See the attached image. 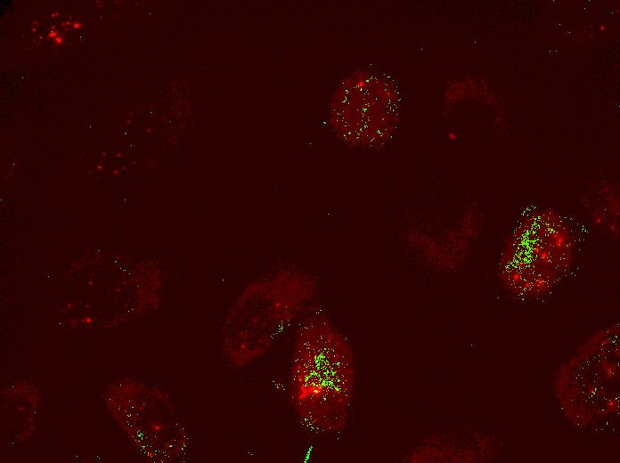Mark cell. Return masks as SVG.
<instances>
[{
    "instance_id": "7a4b0ae2",
    "label": "cell",
    "mask_w": 620,
    "mask_h": 463,
    "mask_svg": "<svg viewBox=\"0 0 620 463\" xmlns=\"http://www.w3.org/2000/svg\"><path fill=\"white\" fill-rule=\"evenodd\" d=\"M353 361L345 339L325 318L298 330L292 350L289 393L298 418L318 433L342 427L353 392Z\"/></svg>"
},
{
    "instance_id": "6da1fadb",
    "label": "cell",
    "mask_w": 620,
    "mask_h": 463,
    "mask_svg": "<svg viewBox=\"0 0 620 463\" xmlns=\"http://www.w3.org/2000/svg\"><path fill=\"white\" fill-rule=\"evenodd\" d=\"M315 288L309 274L285 267L246 284L222 322L219 339L225 361L243 370L263 359L314 298Z\"/></svg>"
}]
</instances>
